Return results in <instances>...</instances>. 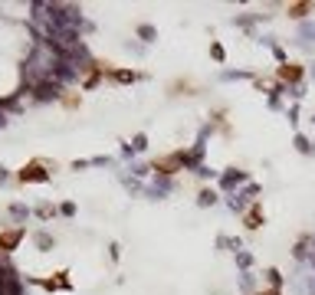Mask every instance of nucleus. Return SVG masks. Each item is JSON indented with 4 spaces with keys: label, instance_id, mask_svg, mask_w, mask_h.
Here are the masks:
<instances>
[{
    "label": "nucleus",
    "instance_id": "obj_1",
    "mask_svg": "<svg viewBox=\"0 0 315 295\" xmlns=\"http://www.w3.org/2000/svg\"><path fill=\"white\" fill-rule=\"evenodd\" d=\"M40 167H43V161H36V164H30V167H23L20 171V181H46V171H40Z\"/></svg>",
    "mask_w": 315,
    "mask_h": 295
},
{
    "label": "nucleus",
    "instance_id": "obj_2",
    "mask_svg": "<svg viewBox=\"0 0 315 295\" xmlns=\"http://www.w3.org/2000/svg\"><path fill=\"white\" fill-rule=\"evenodd\" d=\"M20 236H23V229H10V233H0V250L3 252H10L17 243H20Z\"/></svg>",
    "mask_w": 315,
    "mask_h": 295
},
{
    "label": "nucleus",
    "instance_id": "obj_3",
    "mask_svg": "<svg viewBox=\"0 0 315 295\" xmlns=\"http://www.w3.org/2000/svg\"><path fill=\"white\" fill-rule=\"evenodd\" d=\"M309 10H312V3H292V7H289V17H305Z\"/></svg>",
    "mask_w": 315,
    "mask_h": 295
},
{
    "label": "nucleus",
    "instance_id": "obj_4",
    "mask_svg": "<svg viewBox=\"0 0 315 295\" xmlns=\"http://www.w3.org/2000/svg\"><path fill=\"white\" fill-rule=\"evenodd\" d=\"M279 76H283V79H299V76H302V69H299V66H289V69H279Z\"/></svg>",
    "mask_w": 315,
    "mask_h": 295
},
{
    "label": "nucleus",
    "instance_id": "obj_5",
    "mask_svg": "<svg viewBox=\"0 0 315 295\" xmlns=\"http://www.w3.org/2000/svg\"><path fill=\"white\" fill-rule=\"evenodd\" d=\"M246 227H250V229H256V227H260V210H253L250 217H246Z\"/></svg>",
    "mask_w": 315,
    "mask_h": 295
},
{
    "label": "nucleus",
    "instance_id": "obj_6",
    "mask_svg": "<svg viewBox=\"0 0 315 295\" xmlns=\"http://www.w3.org/2000/svg\"><path fill=\"white\" fill-rule=\"evenodd\" d=\"M260 295H279V292H276V289H269V292H260Z\"/></svg>",
    "mask_w": 315,
    "mask_h": 295
}]
</instances>
